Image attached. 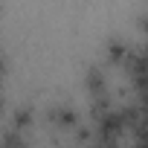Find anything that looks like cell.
<instances>
[{
	"label": "cell",
	"mask_w": 148,
	"mask_h": 148,
	"mask_svg": "<svg viewBox=\"0 0 148 148\" xmlns=\"http://www.w3.org/2000/svg\"><path fill=\"white\" fill-rule=\"evenodd\" d=\"M47 116H49L52 128H61V131H67V128H76V125H79V113L73 110L70 105H52Z\"/></svg>",
	"instance_id": "obj_2"
},
{
	"label": "cell",
	"mask_w": 148,
	"mask_h": 148,
	"mask_svg": "<svg viewBox=\"0 0 148 148\" xmlns=\"http://www.w3.org/2000/svg\"><path fill=\"white\" fill-rule=\"evenodd\" d=\"M84 84H87L90 96H102V93H108V79H105V73H102L99 64H90V67H87V73H84Z\"/></svg>",
	"instance_id": "obj_3"
},
{
	"label": "cell",
	"mask_w": 148,
	"mask_h": 148,
	"mask_svg": "<svg viewBox=\"0 0 148 148\" xmlns=\"http://www.w3.org/2000/svg\"><path fill=\"white\" fill-rule=\"evenodd\" d=\"M29 125H32V108H18L15 116H12V128H18V131H29Z\"/></svg>",
	"instance_id": "obj_5"
},
{
	"label": "cell",
	"mask_w": 148,
	"mask_h": 148,
	"mask_svg": "<svg viewBox=\"0 0 148 148\" xmlns=\"http://www.w3.org/2000/svg\"><path fill=\"white\" fill-rule=\"evenodd\" d=\"M26 131H18V128H9L6 136H3V148H26Z\"/></svg>",
	"instance_id": "obj_6"
},
{
	"label": "cell",
	"mask_w": 148,
	"mask_h": 148,
	"mask_svg": "<svg viewBox=\"0 0 148 148\" xmlns=\"http://www.w3.org/2000/svg\"><path fill=\"white\" fill-rule=\"evenodd\" d=\"M125 131H128V125H125L122 108H119V110H108L105 116L96 119V134H99L96 139H119Z\"/></svg>",
	"instance_id": "obj_1"
},
{
	"label": "cell",
	"mask_w": 148,
	"mask_h": 148,
	"mask_svg": "<svg viewBox=\"0 0 148 148\" xmlns=\"http://www.w3.org/2000/svg\"><path fill=\"white\" fill-rule=\"evenodd\" d=\"M139 29L148 35V9H145V12H142V18H139Z\"/></svg>",
	"instance_id": "obj_7"
},
{
	"label": "cell",
	"mask_w": 148,
	"mask_h": 148,
	"mask_svg": "<svg viewBox=\"0 0 148 148\" xmlns=\"http://www.w3.org/2000/svg\"><path fill=\"white\" fill-rule=\"evenodd\" d=\"M128 52H131V49H128L119 38H110V41H108V61H110V64H122Z\"/></svg>",
	"instance_id": "obj_4"
}]
</instances>
